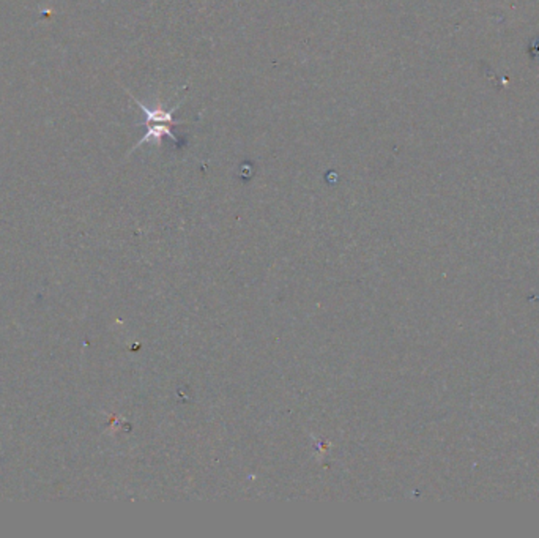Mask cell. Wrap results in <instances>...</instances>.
I'll return each instance as SVG.
<instances>
[{
  "instance_id": "1",
  "label": "cell",
  "mask_w": 539,
  "mask_h": 538,
  "mask_svg": "<svg viewBox=\"0 0 539 538\" xmlns=\"http://www.w3.org/2000/svg\"><path fill=\"white\" fill-rule=\"evenodd\" d=\"M131 98L136 101V104H138V106L141 108L142 113H144L145 119H144V122L141 123V125H144L147 128L145 134L142 136L141 141L134 146V148L141 147L142 144H147V142H154V144L159 146L164 138H171L173 142H175V144H180V139L177 138V134L172 132V128H175L183 123V122L173 119V113H175V111L178 109V106L172 108L171 111L148 109L144 103L138 100V98H134L133 95H131Z\"/></svg>"
}]
</instances>
